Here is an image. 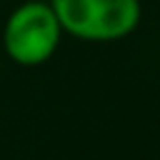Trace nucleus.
Listing matches in <instances>:
<instances>
[{
    "mask_svg": "<svg viewBox=\"0 0 160 160\" xmlns=\"http://www.w3.org/2000/svg\"><path fill=\"white\" fill-rule=\"evenodd\" d=\"M62 32L85 42H115L140 25V0H50Z\"/></svg>",
    "mask_w": 160,
    "mask_h": 160,
    "instance_id": "nucleus-1",
    "label": "nucleus"
},
{
    "mask_svg": "<svg viewBox=\"0 0 160 160\" xmlns=\"http://www.w3.org/2000/svg\"><path fill=\"white\" fill-rule=\"evenodd\" d=\"M62 40V28L50 2L28 0L18 5L2 28V48L15 65L38 68L48 62Z\"/></svg>",
    "mask_w": 160,
    "mask_h": 160,
    "instance_id": "nucleus-2",
    "label": "nucleus"
}]
</instances>
